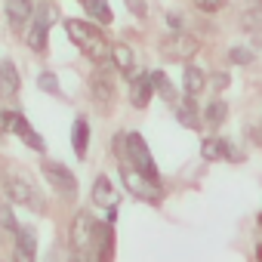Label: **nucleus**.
Instances as JSON below:
<instances>
[{
	"label": "nucleus",
	"instance_id": "20e7f679",
	"mask_svg": "<svg viewBox=\"0 0 262 262\" xmlns=\"http://www.w3.org/2000/svg\"><path fill=\"white\" fill-rule=\"evenodd\" d=\"M120 185H123V191H126L129 198H136V201H145V204H155V207L164 201L161 182H155V179L136 173L129 164H120Z\"/></svg>",
	"mask_w": 262,
	"mask_h": 262
},
{
	"label": "nucleus",
	"instance_id": "f03ea898",
	"mask_svg": "<svg viewBox=\"0 0 262 262\" xmlns=\"http://www.w3.org/2000/svg\"><path fill=\"white\" fill-rule=\"evenodd\" d=\"M4 194H7V204L25 207V210H31V213H47V198H43V191H40L31 179H25V176L10 173V176L4 179Z\"/></svg>",
	"mask_w": 262,
	"mask_h": 262
},
{
	"label": "nucleus",
	"instance_id": "4be33fe9",
	"mask_svg": "<svg viewBox=\"0 0 262 262\" xmlns=\"http://www.w3.org/2000/svg\"><path fill=\"white\" fill-rule=\"evenodd\" d=\"M151 83H155V93H158L164 102H170L173 108L179 105V93H176V86L170 83V77H167L161 68H155V71H151Z\"/></svg>",
	"mask_w": 262,
	"mask_h": 262
},
{
	"label": "nucleus",
	"instance_id": "0eeeda50",
	"mask_svg": "<svg viewBox=\"0 0 262 262\" xmlns=\"http://www.w3.org/2000/svg\"><path fill=\"white\" fill-rule=\"evenodd\" d=\"M198 50H201L198 37H194V34H185V31L170 34V37H164V43H161V56H164L167 62H182V65H188V62L198 56Z\"/></svg>",
	"mask_w": 262,
	"mask_h": 262
},
{
	"label": "nucleus",
	"instance_id": "6ab92c4d",
	"mask_svg": "<svg viewBox=\"0 0 262 262\" xmlns=\"http://www.w3.org/2000/svg\"><path fill=\"white\" fill-rule=\"evenodd\" d=\"M13 136H19V139H22V142H25V145H28L31 151H37V155H43V151H47V142H43V136L37 133V129H34V126H31V123H28V120H25L22 114L16 117Z\"/></svg>",
	"mask_w": 262,
	"mask_h": 262
},
{
	"label": "nucleus",
	"instance_id": "2eb2a0df",
	"mask_svg": "<svg viewBox=\"0 0 262 262\" xmlns=\"http://www.w3.org/2000/svg\"><path fill=\"white\" fill-rule=\"evenodd\" d=\"M13 247V262H37V231L34 228H19Z\"/></svg>",
	"mask_w": 262,
	"mask_h": 262
},
{
	"label": "nucleus",
	"instance_id": "4468645a",
	"mask_svg": "<svg viewBox=\"0 0 262 262\" xmlns=\"http://www.w3.org/2000/svg\"><path fill=\"white\" fill-rule=\"evenodd\" d=\"M22 90V74L13 59H0V99H16Z\"/></svg>",
	"mask_w": 262,
	"mask_h": 262
},
{
	"label": "nucleus",
	"instance_id": "f8f14e48",
	"mask_svg": "<svg viewBox=\"0 0 262 262\" xmlns=\"http://www.w3.org/2000/svg\"><path fill=\"white\" fill-rule=\"evenodd\" d=\"M108 62L117 74H123L126 80H133L136 71H139V62H136V50L133 47H126V43H114L111 53H108Z\"/></svg>",
	"mask_w": 262,
	"mask_h": 262
},
{
	"label": "nucleus",
	"instance_id": "2f4dec72",
	"mask_svg": "<svg viewBox=\"0 0 262 262\" xmlns=\"http://www.w3.org/2000/svg\"><path fill=\"white\" fill-rule=\"evenodd\" d=\"M167 25H170V31H173V34H179V31L185 28V19H182L179 13H167Z\"/></svg>",
	"mask_w": 262,
	"mask_h": 262
},
{
	"label": "nucleus",
	"instance_id": "39448f33",
	"mask_svg": "<svg viewBox=\"0 0 262 262\" xmlns=\"http://www.w3.org/2000/svg\"><path fill=\"white\" fill-rule=\"evenodd\" d=\"M93 234H96V219H93L86 210L74 213L71 228H68V247H71V256H86V259H90V253H93Z\"/></svg>",
	"mask_w": 262,
	"mask_h": 262
},
{
	"label": "nucleus",
	"instance_id": "72a5a7b5",
	"mask_svg": "<svg viewBox=\"0 0 262 262\" xmlns=\"http://www.w3.org/2000/svg\"><path fill=\"white\" fill-rule=\"evenodd\" d=\"M256 7H262V0H259V4H256Z\"/></svg>",
	"mask_w": 262,
	"mask_h": 262
},
{
	"label": "nucleus",
	"instance_id": "6e6552de",
	"mask_svg": "<svg viewBox=\"0 0 262 262\" xmlns=\"http://www.w3.org/2000/svg\"><path fill=\"white\" fill-rule=\"evenodd\" d=\"M90 96H93V105L99 111H111L114 108V99H117V90H114V77L105 65H99L90 77Z\"/></svg>",
	"mask_w": 262,
	"mask_h": 262
},
{
	"label": "nucleus",
	"instance_id": "ddd939ff",
	"mask_svg": "<svg viewBox=\"0 0 262 262\" xmlns=\"http://www.w3.org/2000/svg\"><path fill=\"white\" fill-rule=\"evenodd\" d=\"M155 99V83H151V71H136V77L129 80V105L133 108H148V102Z\"/></svg>",
	"mask_w": 262,
	"mask_h": 262
},
{
	"label": "nucleus",
	"instance_id": "aec40b11",
	"mask_svg": "<svg viewBox=\"0 0 262 262\" xmlns=\"http://www.w3.org/2000/svg\"><path fill=\"white\" fill-rule=\"evenodd\" d=\"M176 117H179V123L188 126V129H201V126H204V114L198 111V102H194V99L179 102V105H176Z\"/></svg>",
	"mask_w": 262,
	"mask_h": 262
},
{
	"label": "nucleus",
	"instance_id": "c85d7f7f",
	"mask_svg": "<svg viewBox=\"0 0 262 262\" xmlns=\"http://www.w3.org/2000/svg\"><path fill=\"white\" fill-rule=\"evenodd\" d=\"M191 4H194V10H198V13H207V16H213V13L225 10V4H228V0H191Z\"/></svg>",
	"mask_w": 262,
	"mask_h": 262
},
{
	"label": "nucleus",
	"instance_id": "5701e85b",
	"mask_svg": "<svg viewBox=\"0 0 262 262\" xmlns=\"http://www.w3.org/2000/svg\"><path fill=\"white\" fill-rule=\"evenodd\" d=\"M201 114H204V123H207V126H219V123H225V117H228V102H225V99H210V105H207Z\"/></svg>",
	"mask_w": 262,
	"mask_h": 262
},
{
	"label": "nucleus",
	"instance_id": "393cba45",
	"mask_svg": "<svg viewBox=\"0 0 262 262\" xmlns=\"http://www.w3.org/2000/svg\"><path fill=\"white\" fill-rule=\"evenodd\" d=\"M241 28L250 31V34H262V7H250L241 16Z\"/></svg>",
	"mask_w": 262,
	"mask_h": 262
},
{
	"label": "nucleus",
	"instance_id": "473e14b6",
	"mask_svg": "<svg viewBox=\"0 0 262 262\" xmlns=\"http://www.w3.org/2000/svg\"><path fill=\"white\" fill-rule=\"evenodd\" d=\"M210 80H213V86H216V90H225V86H228V83H231V77H228V74H225V71H216V74H213V77H210Z\"/></svg>",
	"mask_w": 262,
	"mask_h": 262
},
{
	"label": "nucleus",
	"instance_id": "f257e3e1",
	"mask_svg": "<svg viewBox=\"0 0 262 262\" xmlns=\"http://www.w3.org/2000/svg\"><path fill=\"white\" fill-rule=\"evenodd\" d=\"M62 28H65V34H68V40H71L83 56H90V59H96V62H105V59H108L111 43L105 40V34H102L99 25H93V22H86V19H65Z\"/></svg>",
	"mask_w": 262,
	"mask_h": 262
},
{
	"label": "nucleus",
	"instance_id": "cd10ccee",
	"mask_svg": "<svg viewBox=\"0 0 262 262\" xmlns=\"http://www.w3.org/2000/svg\"><path fill=\"white\" fill-rule=\"evenodd\" d=\"M253 59H256V56H253L250 47H231V50H228V62H231V65H250Z\"/></svg>",
	"mask_w": 262,
	"mask_h": 262
},
{
	"label": "nucleus",
	"instance_id": "a878e982",
	"mask_svg": "<svg viewBox=\"0 0 262 262\" xmlns=\"http://www.w3.org/2000/svg\"><path fill=\"white\" fill-rule=\"evenodd\" d=\"M37 90H43L50 96H62V83H59V77L53 71H40L37 74Z\"/></svg>",
	"mask_w": 262,
	"mask_h": 262
},
{
	"label": "nucleus",
	"instance_id": "a211bd4d",
	"mask_svg": "<svg viewBox=\"0 0 262 262\" xmlns=\"http://www.w3.org/2000/svg\"><path fill=\"white\" fill-rule=\"evenodd\" d=\"M71 148H74L77 161H83L86 151H90V120L83 114H77L74 123H71Z\"/></svg>",
	"mask_w": 262,
	"mask_h": 262
},
{
	"label": "nucleus",
	"instance_id": "7ed1b4c3",
	"mask_svg": "<svg viewBox=\"0 0 262 262\" xmlns=\"http://www.w3.org/2000/svg\"><path fill=\"white\" fill-rule=\"evenodd\" d=\"M120 164H129L136 173H142V176L161 182V170H158L155 155H151V148H148V142H145L142 133H126V136H123V161H120Z\"/></svg>",
	"mask_w": 262,
	"mask_h": 262
},
{
	"label": "nucleus",
	"instance_id": "c756f323",
	"mask_svg": "<svg viewBox=\"0 0 262 262\" xmlns=\"http://www.w3.org/2000/svg\"><path fill=\"white\" fill-rule=\"evenodd\" d=\"M123 7L129 10V16H136V19H148V0H123Z\"/></svg>",
	"mask_w": 262,
	"mask_h": 262
},
{
	"label": "nucleus",
	"instance_id": "1a4fd4ad",
	"mask_svg": "<svg viewBox=\"0 0 262 262\" xmlns=\"http://www.w3.org/2000/svg\"><path fill=\"white\" fill-rule=\"evenodd\" d=\"M40 173H43V179L50 182L53 191H59V194H77V176H74V170H68L62 161H47V158H43Z\"/></svg>",
	"mask_w": 262,
	"mask_h": 262
},
{
	"label": "nucleus",
	"instance_id": "bb28decb",
	"mask_svg": "<svg viewBox=\"0 0 262 262\" xmlns=\"http://www.w3.org/2000/svg\"><path fill=\"white\" fill-rule=\"evenodd\" d=\"M0 228L4 231H10V234H16L22 225L16 222V213H13V207L10 204H0Z\"/></svg>",
	"mask_w": 262,
	"mask_h": 262
},
{
	"label": "nucleus",
	"instance_id": "f3484780",
	"mask_svg": "<svg viewBox=\"0 0 262 262\" xmlns=\"http://www.w3.org/2000/svg\"><path fill=\"white\" fill-rule=\"evenodd\" d=\"M207 83H210L207 71H204L201 65L188 62V65H185V71H182V90H185V96H188V99H198V96L207 90Z\"/></svg>",
	"mask_w": 262,
	"mask_h": 262
},
{
	"label": "nucleus",
	"instance_id": "9d476101",
	"mask_svg": "<svg viewBox=\"0 0 262 262\" xmlns=\"http://www.w3.org/2000/svg\"><path fill=\"white\" fill-rule=\"evenodd\" d=\"M114 213H108V219H99L96 222V234H93V253L90 259L93 262H111L114 256Z\"/></svg>",
	"mask_w": 262,
	"mask_h": 262
},
{
	"label": "nucleus",
	"instance_id": "423d86ee",
	"mask_svg": "<svg viewBox=\"0 0 262 262\" xmlns=\"http://www.w3.org/2000/svg\"><path fill=\"white\" fill-rule=\"evenodd\" d=\"M50 28H53V10L47 4H40L34 10V19L31 25L25 28V43L31 53H47V43H50Z\"/></svg>",
	"mask_w": 262,
	"mask_h": 262
},
{
	"label": "nucleus",
	"instance_id": "7c9ffc66",
	"mask_svg": "<svg viewBox=\"0 0 262 262\" xmlns=\"http://www.w3.org/2000/svg\"><path fill=\"white\" fill-rule=\"evenodd\" d=\"M16 117H19L16 111H7V108L0 111V133H13V126H16Z\"/></svg>",
	"mask_w": 262,
	"mask_h": 262
},
{
	"label": "nucleus",
	"instance_id": "412c9836",
	"mask_svg": "<svg viewBox=\"0 0 262 262\" xmlns=\"http://www.w3.org/2000/svg\"><path fill=\"white\" fill-rule=\"evenodd\" d=\"M80 7H83V13H86L93 22H99V25H111V22H114V13H111V7H108V0H80Z\"/></svg>",
	"mask_w": 262,
	"mask_h": 262
},
{
	"label": "nucleus",
	"instance_id": "9b49d317",
	"mask_svg": "<svg viewBox=\"0 0 262 262\" xmlns=\"http://www.w3.org/2000/svg\"><path fill=\"white\" fill-rule=\"evenodd\" d=\"M34 0H7L4 4V13H7V22L16 34H25V28L31 25L34 19Z\"/></svg>",
	"mask_w": 262,
	"mask_h": 262
},
{
	"label": "nucleus",
	"instance_id": "dca6fc26",
	"mask_svg": "<svg viewBox=\"0 0 262 262\" xmlns=\"http://www.w3.org/2000/svg\"><path fill=\"white\" fill-rule=\"evenodd\" d=\"M93 204L99 207V210H105V213H114V207H117V188L111 185V179L108 176H99L96 182H93Z\"/></svg>",
	"mask_w": 262,
	"mask_h": 262
},
{
	"label": "nucleus",
	"instance_id": "b1692460",
	"mask_svg": "<svg viewBox=\"0 0 262 262\" xmlns=\"http://www.w3.org/2000/svg\"><path fill=\"white\" fill-rule=\"evenodd\" d=\"M201 158H204L207 164L222 161V136H207V139L201 142Z\"/></svg>",
	"mask_w": 262,
	"mask_h": 262
}]
</instances>
